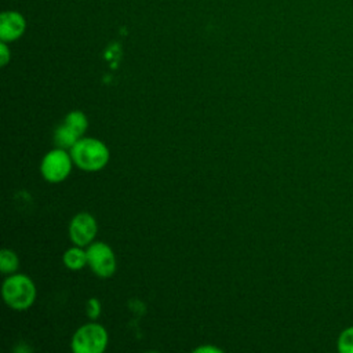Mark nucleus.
Returning <instances> with one entry per match:
<instances>
[{
    "label": "nucleus",
    "mask_w": 353,
    "mask_h": 353,
    "mask_svg": "<svg viewBox=\"0 0 353 353\" xmlns=\"http://www.w3.org/2000/svg\"><path fill=\"white\" fill-rule=\"evenodd\" d=\"M69 150L73 163L84 171L102 170L109 161L108 146L97 138H80Z\"/></svg>",
    "instance_id": "f257e3e1"
},
{
    "label": "nucleus",
    "mask_w": 353,
    "mask_h": 353,
    "mask_svg": "<svg viewBox=\"0 0 353 353\" xmlns=\"http://www.w3.org/2000/svg\"><path fill=\"white\" fill-rule=\"evenodd\" d=\"M1 294L11 309L26 310L36 299V285L26 274H11L4 280Z\"/></svg>",
    "instance_id": "f03ea898"
},
{
    "label": "nucleus",
    "mask_w": 353,
    "mask_h": 353,
    "mask_svg": "<svg viewBox=\"0 0 353 353\" xmlns=\"http://www.w3.org/2000/svg\"><path fill=\"white\" fill-rule=\"evenodd\" d=\"M108 345V331L98 323L81 325L72 338L74 353H102Z\"/></svg>",
    "instance_id": "7ed1b4c3"
},
{
    "label": "nucleus",
    "mask_w": 353,
    "mask_h": 353,
    "mask_svg": "<svg viewBox=\"0 0 353 353\" xmlns=\"http://www.w3.org/2000/svg\"><path fill=\"white\" fill-rule=\"evenodd\" d=\"M87 116L80 110H72L66 114L63 123L55 130L54 141L57 148L70 149L87 131Z\"/></svg>",
    "instance_id": "20e7f679"
},
{
    "label": "nucleus",
    "mask_w": 353,
    "mask_h": 353,
    "mask_svg": "<svg viewBox=\"0 0 353 353\" xmlns=\"http://www.w3.org/2000/svg\"><path fill=\"white\" fill-rule=\"evenodd\" d=\"M73 159L66 149L55 148L50 150L41 160L40 171L46 181L57 183L62 182L70 174Z\"/></svg>",
    "instance_id": "39448f33"
},
{
    "label": "nucleus",
    "mask_w": 353,
    "mask_h": 353,
    "mask_svg": "<svg viewBox=\"0 0 353 353\" xmlns=\"http://www.w3.org/2000/svg\"><path fill=\"white\" fill-rule=\"evenodd\" d=\"M87 259L91 270L102 279L113 276L116 272V256L113 250L103 241H95L88 245Z\"/></svg>",
    "instance_id": "423d86ee"
},
{
    "label": "nucleus",
    "mask_w": 353,
    "mask_h": 353,
    "mask_svg": "<svg viewBox=\"0 0 353 353\" xmlns=\"http://www.w3.org/2000/svg\"><path fill=\"white\" fill-rule=\"evenodd\" d=\"M98 225L95 218L88 212L74 215L69 223V236L74 245L85 247L92 243L97 236Z\"/></svg>",
    "instance_id": "0eeeda50"
},
{
    "label": "nucleus",
    "mask_w": 353,
    "mask_h": 353,
    "mask_svg": "<svg viewBox=\"0 0 353 353\" xmlns=\"http://www.w3.org/2000/svg\"><path fill=\"white\" fill-rule=\"evenodd\" d=\"M26 30V19L18 11H3L0 15V40L11 43L18 40Z\"/></svg>",
    "instance_id": "6e6552de"
},
{
    "label": "nucleus",
    "mask_w": 353,
    "mask_h": 353,
    "mask_svg": "<svg viewBox=\"0 0 353 353\" xmlns=\"http://www.w3.org/2000/svg\"><path fill=\"white\" fill-rule=\"evenodd\" d=\"M62 261H63V265L68 269H70V270H80L85 265H88L87 251H84L79 245H74V247H72V248H69V250H66L63 252Z\"/></svg>",
    "instance_id": "1a4fd4ad"
},
{
    "label": "nucleus",
    "mask_w": 353,
    "mask_h": 353,
    "mask_svg": "<svg viewBox=\"0 0 353 353\" xmlns=\"http://www.w3.org/2000/svg\"><path fill=\"white\" fill-rule=\"evenodd\" d=\"M19 266L18 256L14 251L8 248H3L0 252V270L6 274H12Z\"/></svg>",
    "instance_id": "9d476101"
},
{
    "label": "nucleus",
    "mask_w": 353,
    "mask_h": 353,
    "mask_svg": "<svg viewBox=\"0 0 353 353\" xmlns=\"http://www.w3.org/2000/svg\"><path fill=\"white\" fill-rule=\"evenodd\" d=\"M338 350L342 353H353V327L345 328L339 334Z\"/></svg>",
    "instance_id": "9b49d317"
},
{
    "label": "nucleus",
    "mask_w": 353,
    "mask_h": 353,
    "mask_svg": "<svg viewBox=\"0 0 353 353\" xmlns=\"http://www.w3.org/2000/svg\"><path fill=\"white\" fill-rule=\"evenodd\" d=\"M85 312L90 319L95 320L101 314V302L97 298H91L90 301H87Z\"/></svg>",
    "instance_id": "f8f14e48"
},
{
    "label": "nucleus",
    "mask_w": 353,
    "mask_h": 353,
    "mask_svg": "<svg viewBox=\"0 0 353 353\" xmlns=\"http://www.w3.org/2000/svg\"><path fill=\"white\" fill-rule=\"evenodd\" d=\"M11 59V51L8 50V46L6 41L0 43V65L6 66L8 61Z\"/></svg>",
    "instance_id": "ddd939ff"
},
{
    "label": "nucleus",
    "mask_w": 353,
    "mask_h": 353,
    "mask_svg": "<svg viewBox=\"0 0 353 353\" xmlns=\"http://www.w3.org/2000/svg\"><path fill=\"white\" fill-rule=\"evenodd\" d=\"M194 352H197V353H221V352H222V349L215 347V346H208V345H205V346L196 347V349H194Z\"/></svg>",
    "instance_id": "4468645a"
}]
</instances>
